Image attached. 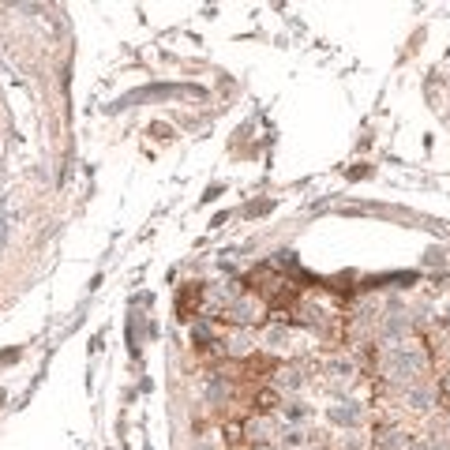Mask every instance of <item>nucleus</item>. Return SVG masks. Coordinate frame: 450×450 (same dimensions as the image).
I'll use <instances>...</instances> for the list:
<instances>
[{"label":"nucleus","mask_w":450,"mask_h":450,"mask_svg":"<svg viewBox=\"0 0 450 450\" xmlns=\"http://www.w3.org/2000/svg\"><path fill=\"white\" fill-rule=\"evenodd\" d=\"M443 390H446V394H450V375H446V379H443Z\"/></svg>","instance_id":"1"}]
</instances>
